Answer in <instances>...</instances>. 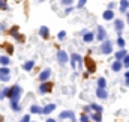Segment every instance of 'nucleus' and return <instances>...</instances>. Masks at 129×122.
Returning <instances> with one entry per match:
<instances>
[{
    "label": "nucleus",
    "instance_id": "nucleus-1",
    "mask_svg": "<svg viewBox=\"0 0 129 122\" xmlns=\"http://www.w3.org/2000/svg\"><path fill=\"white\" fill-rule=\"evenodd\" d=\"M23 95V88L15 85L9 89V93H8V98L11 99V103H18L20 101V96Z\"/></svg>",
    "mask_w": 129,
    "mask_h": 122
},
{
    "label": "nucleus",
    "instance_id": "nucleus-2",
    "mask_svg": "<svg viewBox=\"0 0 129 122\" xmlns=\"http://www.w3.org/2000/svg\"><path fill=\"white\" fill-rule=\"evenodd\" d=\"M84 65H86V68H87V72H89V74H92V72H95V71H96V63H95V60H93L90 56L84 57Z\"/></svg>",
    "mask_w": 129,
    "mask_h": 122
},
{
    "label": "nucleus",
    "instance_id": "nucleus-3",
    "mask_svg": "<svg viewBox=\"0 0 129 122\" xmlns=\"http://www.w3.org/2000/svg\"><path fill=\"white\" fill-rule=\"evenodd\" d=\"M113 51V44L111 41H104L102 45H101V53L102 54H110Z\"/></svg>",
    "mask_w": 129,
    "mask_h": 122
},
{
    "label": "nucleus",
    "instance_id": "nucleus-4",
    "mask_svg": "<svg viewBox=\"0 0 129 122\" xmlns=\"http://www.w3.org/2000/svg\"><path fill=\"white\" fill-rule=\"evenodd\" d=\"M77 62L83 66V62H84V59L80 56V54H77V53H72L71 54V66L72 68H77Z\"/></svg>",
    "mask_w": 129,
    "mask_h": 122
},
{
    "label": "nucleus",
    "instance_id": "nucleus-5",
    "mask_svg": "<svg viewBox=\"0 0 129 122\" xmlns=\"http://www.w3.org/2000/svg\"><path fill=\"white\" fill-rule=\"evenodd\" d=\"M57 60L60 65H66L68 62H69V56H68V53L64 51V50H59V53H57Z\"/></svg>",
    "mask_w": 129,
    "mask_h": 122
},
{
    "label": "nucleus",
    "instance_id": "nucleus-6",
    "mask_svg": "<svg viewBox=\"0 0 129 122\" xmlns=\"http://www.w3.org/2000/svg\"><path fill=\"white\" fill-rule=\"evenodd\" d=\"M9 80H11V69L0 68V82H9Z\"/></svg>",
    "mask_w": 129,
    "mask_h": 122
},
{
    "label": "nucleus",
    "instance_id": "nucleus-7",
    "mask_svg": "<svg viewBox=\"0 0 129 122\" xmlns=\"http://www.w3.org/2000/svg\"><path fill=\"white\" fill-rule=\"evenodd\" d=\"M51 89H53V83H50V82H44V83L39 86V92H41V93L51 92Z\"/></svg>",
    "mask_w": 129,
    "mask_h": 122
},
{
    "label": "nucleus",
    "instance_id": "nucleus-8",
    "mask_svg": "<svg viewBox=\"0 0 129 122\" xmlns=\"http://www.w3.org/2000/svg\"><path fill=\"white\" fill-rule=\"evenodd\" d=\"M59 118H60V119H66V118H69L72 122H75V115H74V112H71V110L62 112V113L59 115Z\"/></svg>",
    "mask_w": 129,
    "mask_h": 122
},
{
    "label": "nucleus",
    "instance_id": "nucleus-9",
    "mask_svg": "<svg viewBox=\"0 0 129 122\" xmlns=\"http://www.w3.org/2000/svg\"><path fill=\"white\" fill-rule=\"evenodd\" d=\"M50 75H51V69H50V68H47V69H44V71L39 74V80L44 83V82H47V80L50 78Z\"/></svg>",
    "mask_w": 129,
    "mask_h": 122
},
{
    "label": "nucleus",
    "instance_id": "nucleus-10",
    "mask_svg": "<svg viewBox=\"0 0 129 122\" xmlns=\"http://www.w3.org/2000/svg\"><path fill=\"white\" fill-rule=\"evenodd\" d=\"M96 38L99 41H105V38H107V32H105V29L102 26H98V36Z\"/></svg>",
    "mask_w": 129,
    "mask_h": 122
},
{
    "label": "nucleus",
    "instance_id": "nucleus-11",
    "mask_svg": "<svg viewBox=\"0 0 129 122\" xmlns=\"http://www.w3.org/2000/svg\"><path fill=\"white\" fill-rule=\"evenodd\" d=\"M96 96L98 98H101V99H107V98H108V92H107V89H101V88H98L96 89Z\"/></svg>",
    "mask_w": 129,
    "mask_h": 122
},
{
    "label": "nucleus",
    "instance_id": "nucleus-12",
    "mask_svg": "<svg viewBox=\"0 0 129 122\" xmlns=\"http://www.w3.org/2000/svg\"><path fill=\"white\" fill-rule=\"evenodd\" d=\"M39 35H41V38L48 39V36H50V30H48V27H47V26H42V27L39 29Z\"/></svg>",
    "mask_w": 129,
    "mask_h": 122
},
{
    "label": "nucleus",
    "instance_id": "nucleus-13",
    "mask_svg": "<svg viewBox=\"0 0 129 122\" xmlns=\"http://www.w3.org/2000/svg\"><path fill=\"white\" fill-rule=\"evenodd\" d=\"M93 38H95V33H92V32H86V33L83 35V41H84V42H92Z\"/></svg>",
    "mask_w": 129,
    "mask_h": 122
},
{
    "label": "nucleus",
    "instance_id": "nucleus-14",
    "mask_svg": "<svg viewBox=\"0 0 129 122\" xmlns=\"http://www.w3.org/2000/svg\"><path fill=\"white\" fill-rule=\"evenodd\" d=\"M53 110H56V104H48V106H45V107L42 109V113H44V115H50Z\"/></svg>",
    "mask_w": 129,
    "mask_h": 122
},
{
    "label": "nucleus",
    "instance_id": "nucleus-15",
    "mask_svg": "<svg viewBox=\"0 0 129 122\" xmlns=\"http://www.w3.org/2000/svg\"><path fill=\"white\" fill-rule=\"evenodd\" d=\"M9 63H11V59H9L8 56H0V65H2L3 68H8Z\"/></svg>",
    "mask_w": 129,
    "mask_h": 122
},
{
    "label": "nucleus",
    "instance_id": "nucleus-16",
    "mask_svg": "<svg viewBox=\"0 0 129 122\" xmlns=\"http://www.w3.org/2000/svg\"><path fill=\"white\" fill-rule=\"evenodd\" d=\"M126 56H128V53H126V50H123V48L116 53V59H117V60H122V59H125Z\"/></svg>",
    "mask_w": 129,
    "mask_h": 122
},
{
    "label": "nucleus",
    "instance_id": "nucleus-17",
    "mask_svg": "<svg viewBox=\"0 0 129 122\" xmlns=\"http://www.w3.org/2000/svg\"><path fill=\"white\" fill-rule=\"evenodd\" d=\"M104 20H113V17H114V12L111 11V9H107L105 12H104Z\"/></svg>",
    "mask_w": 129,
    "mask_h": 122
},
{
    "label": "nucleus",
    "instance_id": "nucleus-18",
    "mask_svg": "<svg viewBox=\"0 0 129 122\" xmlns=\"http://www.w3.org/2000/svg\"><path fill=\"white\" fill-rule=\"evenodd\" d=\"M18 30H20V27H18V26H12V27L9 29V35H11V36H14V38H17V36L20 35Z\"/></svg>",
    "mask_w": 129,
    "mask_h": 122
},
{
    "label": "nucleus",
    "instance_id": "nucleus-19",
    "mask_svg": "<svg viewBox=\"0 0 129 122\" xmlns=\"http://www.w3.org/2000/svg\"><path fill=\"white\" fill-rule=\"evenodd\" d=\"M33 66H35V62L33 60H27L24 65H23V69H24V71H30Z\"/></svg>",
    "mask_w": 129,
    "mask_h": 122
},
{
    "label": "nucleus",
    "instance_id": "nucleus-20",
    "mask_svg": "<svg viewBox=\"0 0 129 122\" xmlns=\"http://www.w3.org/2000/svg\"><path fill=\"white\" fill-rule=\"evenodd\" d=\"M114 26H116V30L119 32V33L123 30V21H122V20H116V21H114Z\"/></svg>",
    "mask_w": 129,
    "mask_h": 122
},
{
    "label": "nucleus",
    "instance_id": "nucleus-21",
    "mask_svg": "<svg viewBox=\"0 0 129 122\" xmlns=\"http://www.w3.org/2000/svg\"><path fill=\"white\" fill-rule=\"evenodd\" d=\"M122 66H123V63L120 60H116L114 63H113V71H116V72H119L120 69H122Z\"/></svg>",
    "mask_w": 129,
    "mask_h": 122
},
{
    "label": "nucleus",
    "instance_id": "nucleus-22",
    "mask_svg": "<svg viewBox=\"0 0 129 122\" xmlns=\"http://www.w3.org/2000/svg\"><path fill=\"white\" fill-rule=\"evenodd\" d=\"M90 109H92V110H95V113H102V110H104L101 106H98V104H95V103H93V104H90Z\"/></svg>",
    "mask_w": 129,
    "mask_h": 122
},
{
    "label": "nucleus",
    "instance_id": "nucleus-23",
    "mask_svg": "<svg viewBox=\"0 0 129 122\" xmlns=\"http://www.w3.org/2000/svg\"><path fill=\"white\" fill-rule=\"evenodd\" d=\"M8 93H9V88H0V99H3V98H6L8 96Z\"/></svg>",
    "mask_w": 129,
    "mask_h": 122
},
{
    "label": "nucleus",
    "instance_id": "nucleus-24",
    "mask_svg": "<svg viewBox=\"0 0 129 122\" xmlns=\"http://www.w3.org/2000/svg\"><path fill=\"white\" fill-rule=\"evenodd\" d=\"M128 6H129V2H128V0H120V11H122V12H125Z\"/></svg>",
    "mask_w": 129,
    "mask_h": 122
},
{
    "label": "nucleus",
    "instance_id": "nucleus-25",
    "mask_svg": "<svg viewBox=\"0 0 129 122\" xmlns=\"http://www.w3.org/2000/svg\"><path fill=\"white\" fill-rule=\"evenodd\" d=\"M98 86H99L101 89H105V86H107V80H105L104 77H101V78L98 80Z\"/></svg>",
    "mask_w": 129,
    "mask_h": 122
},
{
    "label": "nucleus",
    "instance_id": "nucleus-26",
    "mask_svg": "<svg viewBox=\"0 0 129 122\" xmlns=\"http://www.w3.org/2000/svg\"><path fill=\"white\" fill-rule=\"evenodd\" d=\"M30 112H32V113H42V109H41L39 106H36V104H33L32 107H30Z\"/></svg>",
    "mask_w": 129,
    "mask_h": 122
},
{
    "label": "nucleus",
    "instance_id": "nucleus-27",
    "mask_svg": "<svg viewBox=\"0 0 129 122\" xmlns=\"http://www.w3.org/2000/svg\"><path fill=\"white\" fill-rule=\"evenodd\" d=\"M92 119L95 122H102V116H101V113H93L92 115Z\"/></svg>",
    "mask_w": 129,
    "mask_h": 122
},
{
    "label": "nucleus",
    "instance_id": "nucleus-28",
    "mask_svg": "<svg viewBox=\"0 0 129 122\" xmlns=\"http://www.w3.org/2000/svg\"><path fill=\"white\" fill-rule=\"evenodd\" d=\"M5 48H6V53H8V54H12V53H14V47H12L11 44H5Z\"/></svg>",
    "mask_w": 129,
    "mask_h": 122
},
{
    "label": "nucleus",
    "instance_id": "nucleus-29",
    "mask_svg": "<svg viewBox=\"0 0 129 122\" xmlns=\"http://www.w3.org/2000/svg\"><path fill=\"white\" fill-rule=\"evenodd\" d=\"M0 9L6 11L8 9V0H0Z\"/></svg>",
    "mask_w": 129,
    "mask_h": 122
},
{
    "label": "nucleus",
    "instance_id": "nucleus-30",
    "mask_svg": "<svg viewBox=\"0 0 129 122\" xmlns=\"http://www.w3.org/2000/svg\"><path fill=\"white\" fill-rule=\"evenodd\" d=\"M11 107H12V110H14V112H20V110H21L18 103H11Z\"/></svg>",
    "mask_w": 129,
    "mask_h": 122
},
{
    "label": "nucleus",
    "instance_id": "nucleus-31",
    "mask_svg": "<svg viewBox=\"0 0 129 122\" xmlns=\"http://www.w3.org/2000/svg\"><path fill=\"white\" fill-rule=\"evenodd\" d=\"M117 44H119L120 48H123V47H125V39H123V38H119V39H117Z\"/></svg>",
    "mask_w": 129,
    "mask_h": 122
},
{
    "label": "nucleus",
    "instance_id": "nucleus-32",
    "mask_svg": "<svg viewBox=\"0 0 129 122\" xmlns=\"http://www.w3.org/2000/svg\"><path fill=\"white\" fill-rule=\"evenodd\" d=\"M80 122H89V116L87 115H81L80 116Z\"/></svg>",
    "mask_w": 129,
    "mask_h": 122
},
{
    "label": "nucleus",
    "instance_id": "nucleus-33",
    "mask_svg": "<svg viewBox=\"0 0 129 122\" xmlns=\"http://www.w3.org/2000/svg\"><path fill=\"white\" fill-rule=\"evenodd\" d=\"M20 122H30V115H24Z\"/></svg>",
    "mask_w": 129,
    "mask_h": 122
},
{
    "label": "nucleus",
    "instance_id": "nucleus-34",
    "mask_svg": "<svg viewBox=\"0 0 129 122\" xmlns=\"http://www.w3.org/2000/svg\"><path fill=\"white\" fill-rule=\"evenodd\" d=\"M64 36H66V32L64 30H62V32H59V35H57V38L62 41V39H64Z\"/></svg>",
    "mask_w": 129,
    "mask_h": 122
},
{
    "label": "nucleus",
    "instance_id": "nucleus-35",
    "mask_svg": "<svg viewBox=\"0 0 129 122\" xmlns=\"http://www.w3.org/2000/svg\"><path fill=\"white\" fill-rule=\"evenodd\" d=\"M72 2L74 0H62V5H64V6H72Z\"/></svg>",
    "mask_w": 129,
    "mask_h": 122
},
{
    "label": "nucleus",
    "instance_id": "nucleus-36",
    "mask_svg": "<svg viewBox=\"0 0 129 122\" xmlns=\"http://www.w3.org/2000/svg\"><path fill=\"white\" fill-rule=\"evenodd\" d=\"M15 39H17L18 42H24V41H26V38H24V35H18V36H17Z\"/></svg>",
    "mask_w": 129,
    "mask_h": 122
},
{
    "label": "nucleus",
    "instance_id": "nucleus-37",
    "mask_svg": "<svg viewBox=\"0 0 129 122\" xmlns=\"http://www.w3.org/2000/svg\"><path fill=\"white\" fill-rule=\"evenodd\" d=\"M122 63H123V65L126 66V68H128V66H129V54H128V56H126V57H125V59H123V62H122Z\"/></svg>",
    "mask_w": 129,
    "mask_h": 122
},
{
    "label": "nucleus",
    "instance_id": "nucleus-38",
    "mask_svg": "<svg viewBox=\"0 0 129 122\" xmlns=\"http://www.w3.org/2000/svg\"><path fill=\"white\" fill-rule=\"evenodd\" d=\"M86 2H87V0H78V5H77V6H78V8H83V6L86 5Z\"/></svg>",
    "mask_w": 129,
    "mask_h": 122
},
{
    "label": "nucleus",
    "instance_id": "nucleus-39",
    "mask_svg": "<svg viewBox=\"0 0 129 122\" xmlns=\"http://www.w3.org/2000/svg\"><path fill=\"white\" fill-rule=\"evenodd\" d=\"M71 12H72V6H68L66 8V14H71Z\"/></svg>",
    "mask_w": 129,
    "mask_h": 122
},
{
    "label": "nucleus",
    "instance_id": "nucleus-40",
    "mask_svg": "<svg viewBox=\"0 0 129 122\" xmlns=\"http://www.w3.org/2000/svg\"><path fill=\"white\" fill-rule=\"evenodd\" d=\"M92 109H90V106H87V107H84V113H89Z\"/></svg>",
    "mask_w": 129,
    "mask_h": 122
},
{
    "label": "nucleus",
    "instance_id": "nucleus-41",
    "mask_svg": "<svg viewBox=\"0 0 129 122\" xmlns=\"http://www.w3.org/2000/svg\"><path fill=\"white\" fill-rule=\"evenodd\" d=\"M125 77H126V80H128V78H129V71H128V72H126V74H125Z\"/></svg>",
    "mask_w": 129,
    "mask_h": 122
},
{
    "label": "nucleus",
    "instance_id": "nucleus-42",
    "mask_svg": "<svg viewBox=\"0 0 129 122\" xmlns=\"http://www.w3.org/2000/svg\"><path fill=\"white\" fill-rule=\"evenodd\" d=\"M47 122H56L54 119H47Z\"/></svg>",
    "mask_w": 129,
    "mask_h": 122
},
{
    "label": "nucleus",
    "instance_id": "nucleus-43",
    "mask_svg": "<svg viewBox=\"0 0 129 122\" xmlns=\"http://www.w3.org/2000/svg\"><path fill=\"white\" fill-rule=\"evenodd\" d=\"M126 85H128V86H129V78H128V80H126Z\"/></svg>",
    "mask_w": 129,
    "mask_h": 122
},
{
    "label": "nucleus",
    "instance_id": "nucleus-44",
    "mask_svg": "<svg viewBox=\"0 0 129 122\" xmlns=\"http://www.w3.org/2000/svg\"><path fill=\"white\" fill-rule=\"evenodd\" d=\"M126 17H128V23H129V14H128V15H126Z\"/></svg>",
    "mask_w": 129,
    "mask_h": 122
}]
</instances>
